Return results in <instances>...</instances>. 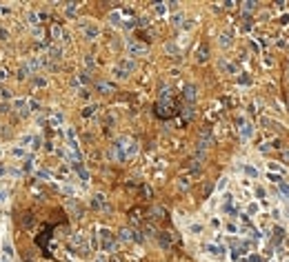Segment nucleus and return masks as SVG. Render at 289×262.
<instances>
[{
  "label": "nucleus",
  "instance_id": "nucleus-1",
  "mask_svg": "<svg viewBox=\"0 0 289 262\" xmlns=\"http://www.w3.org/2000/svg\"><path fill=\"white\" fill-rule=\"evenodd\" d=\"M194 87H187V89H185V98H187V100H194Z\"/></svg>",
  "mask_w": 289,
  "mask_h": 262
}]
</instances>
